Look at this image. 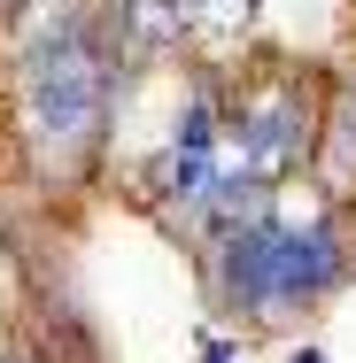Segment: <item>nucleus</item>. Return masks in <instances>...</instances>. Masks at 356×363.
<instances>
[{"label":"nucleus","mask_w":356,"mask_h":363,"mask_svg":"<svg viewBox=\"0 0 356 363\" xmlns=\"http://www.w3.org/2000/svg\"><path fill=\"white\" fill-rule=\"evenodd\" d=\"M8 62V155L39 194H85L109 162L124 62L101 31L93 0H31L16 23Z\"/></svg>","instance_id":"obj_1"},{"label":"nucleus","mask_w":356,"mask_h":363,"mask_svg":"<svg viewBox=\"0 0 356 363\" xmlns=\"http://www.w3.org/2000/svg\"><path fill=\"white\" fill-rule=\"evenodd\" d=\"M356 279V209L325 201L318 186L294 201L286 186L271 209L202 240V294L232 325H294L325 309Z\"/></svg>","instance_id":"obj_2"},{"label":"nucleus","mask_w":356,"mask_h":363,"mask_svg":"<svg viewBox=\"0 0 356 363\" xmlns=\"http://www.w3.org/2000/svg\"><path fill=\"white\" fill-rule=\"evenodd\" d=\"M325 77L294 55H248L217 62V178H210V232L271 209L294 178L318 162V124H325ZM202 232V240H210Z\"/></svg>","instance_id":"obj_3"},{"label":"nucleus","mask_w":356,"mask_h":363,"mask_svg":"<svg viewBox=\"0 0 356 363\" xmlns=\"http://www.w3.org/2000/svg\"><path fill=\"white\" fill-rule=\"evenodd\" d=\"M310 186L325 201L356 209V62L325 77V124H318V162H310Z\"/></svg>","instance_id":"obj_4"},{"label":"nucleus","mask_w":356,"mask_h":363,"mask_svg":"<svg viewBox=\"0 0 356 363\" xmlns=\"http://www.w3.org/2000/svg\"><path fill=\"white\" fill-rule=\"evenodd\" d=\"M178 8H186V31H194V47H202V55L240 47V39H248V23H256V0H178Z\"/></svg>","instance_id":"obj_5"},{"label":"nucleus","mask_w":356,"mask_h":363,"mask_svg":"<svg viewBox=\"0 0 356 363\" xmlns=\"http://www.w3.org/2000/svg\"><path fill=\"white\" fill-rule=\"evenodd\" d=\"M23 8H31V0H0V31H8V23H16Z\"/></svg>","instance_id":"obj_6"},{"label":"nucleus","mask_w":356,"mask_h":363,"mask_svg":"<svg viewBox=\"0 0 356 363\" xmlns=\"http://www.w3.org/2000/svg\"><path fill=\"white\" fill-rule=\"evenodd\" d=\"M0 363H16V356H0Z\"/></svg>","instance_id":"obj_7"}]
</instances>
